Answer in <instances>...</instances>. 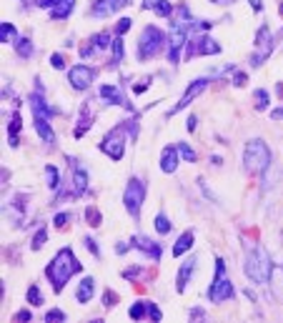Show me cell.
<instances>
[{
  "label": "cell",
  "instance_id": "cell-41",
  "mask_svg": "<svg viewBox=\"0 0 283 323\" xmlns=\"http://www.w3.org/2000/svg\"><path fill=\"white\" fill-rule=\"evenodd\" d=\"M213 3H233V0H213Z\"/></svg>",
  "mask_w": 283,
  "mask_h": 323
},
{
  "label": "cell",
  "instance_id": "cell-38",
  "mask_svg": "<svg viewBox=\"0 0 283 323\" xmlns=\"http://www.w3.org/2000/svg\"><path fill=\"white\" fill-rule=\"evenodd\" d=\"M246 80H248V78H246L243 73H236V85H243Z\"/></svg>",
  "mask_w": 283,
  "mask_h": 323
},
{
  "label": "cell",
  "instance_id": "cell-17",
  "mask_svg": "<svg viewBox=\"0 0 283 323\" xmlns=\"http://www.w3.org/2000/svg\"><path fill=\"white\" fill-rule=\"evenodd\" d=\"M78 301L80 303H88L90 298H93V278H83L80 281V286H78Z\"/></svg>",
  "mask_w": 283,
  "mask_h": 323
},
{
  "label": "cell",
  "instance_id": "cell-27",
  "mask_svg": "<svg viewBox=\"0 0 283 323\" xmlns=\"http://www.w3.org/2000/svg\"><path fill=\"white\" fill-rule=\"evenodd\" d=\"M150 306H153V303H136V306L131 308V318H141V316H145V311H150Z\"/></svg>",
  "mask_w": 283,
  "mask_h": 323
},
{
  "label": "cell",
  "instance_id": "cell-32",
  "mask_svg": "<svg viewBox=\"0 0 283 323\" xmlns=\"http://www.w3.org/2000/svg\"><path fill=\"white\" fill-rule=\"evenodd\" d=\"M18 130H20V116L15 113L13 121H10V143H13V145H15V133H18Z\"/></svg>",
  "mask_w": 283,
  "mask_h": 323
},
{
  "label": "cell",
  "instance_id": "cell-37",
  "mask_svg": "<svg viewBox=\"0 0 283 323\" xmlns=\"http://www.w3.org/2000/svg\"><path fill=\"white\" fill-rule=\"evenodd\" d=\"M50 61H53V68H63V65H66V63H63V56H61V53H55Z\"/></svg>",
  "mask_w": 283,
  "mask_h": 323
},
{
  "label": "cell",
  "instance_id": "cell-9",
  "mask_svg": "<svg viewBox=\"0 0 283 323\" xmlns=\"http://www.w3.org/2000/svg\"><path fill=\"white\" fill-rule=\"evenodd\" d=\"M206 85H208V80H206V78H201V80H193V83L188 85V90H186V93L181 95V100H178V103H176V105L171 108V113H168V118H171V116H176L178 111H183L186 105H191V100H193L196 95H201V93L206 90Z\"/></svg>",
  "mask_w": 283,
  "mask_h": 323
},
{
  "label": "cell",
  "instance_id": "cell-22",
  "mask_svg": "<svg viewBox=\"0 0 283 323\" xmlns=\"http://www.w3.org/2000/svg\"><path fill=\"white\" fill-rule=\"evenodd\" d=\"M0 40H3V43L15 40V28H13L10 23H3V25H0Z\"/></svg>",
  "mask_w": 283,
  "mask_h": 323
},
{
  "label": "cell",
  "instance_id": "cell-20",
  "mask_svg": "<svg viewBox=\"0 0 283 323\" xmlns=\"http://www.w3.org/2000/svg\"><path fill=\"white\" fill-rule=\"evenodd\" d=\"M193 268H196V260H186V265L178 271V291H186V283H188Z\"/></svg>",
  "mask_w": 283,
  "mask_h": 323
},
{
  "label": "cell",
  "instance_id": "cell-33",
  "mask_svg": "<svg viewBox=\"0 0 283 323\" xmlns=\"http://www.w3.org/2000/svg\"><path fill=\"white\" fill-rule=\"evenodd\" d=\"M131 18H123V20H118V35H123V33H128L131 30Z\"/></svg>",
  "mask_w": 283,
  "mask_h": 323
},
{
  "label": "cell",
  "instance_id": "cell-7",
  "mask_svg": "<svg viewBox=\"0 0 283 323\" xmlns=\"http://www.w3.org/2000/svg\"><path fill=\"white\" fill-rule=\"evenodd\" d=\"M113 160H121L123 153H126V138H123V126L113 128L105 138H103V145H100Z\"/></svg>",
  "mask_w": 283,
  "mask_h": 323
},
{
  "label": "cell",
  "instance_id": "cell-21",
  "mask_svg": "<svg viewBox=\"0 0 283 323\" xmlns=\"http://www.w3.org/2000/svg\"><path fill=\"white\" fill-rule=\"evenodd\" d=\"M75 193H83L85 191V186H88V176H85V171L80 168V166H75Z\"/></svg>",
  "mask_w": 283,
  "mask_h": 323
},
{
  "label": "cell",
  "instance_id": "cell-29",
  "mask_svg": "<svg viewBox=\"0 0 283 323\" xmlns=\"http://www.w3.org/2000/svg\"><path fill=\"white\" fill-rule=\"evenodd\" d=\"M155 231H158V233H168V231H171V221H168L165 216H158V218H155Z\"/></svg>",
  "mask_w": 283,
  "mask_h": 323
},
{
  "label": "cell",
  "instance_id": "cell-1",
  "mask_svg": "<svg viewBox=\"0 0 283 323\" xmlns=\"http://www.w3.org/2000/svg\"><path fill=\"white\" fill-rule=\"evenodd\" d=\"M78 271H80V263L75 260L71 248H63V251L53 258V263L45 268V273H48V278H50V283H53L55 291H61V288L68 283V278H71L73 273H78Z\"/></svg>",
  "mask_w": 283,
  "mask_h": 323
},
{
  "label": "cell",
  "instance_id": "cell-39",
  "mask_svg": "<svg viewBox=\"0 0 283 323\" xmlns=\"http://www.w3.org/2000/svg\"><path fill=\"white\" fill-rule=\"evenodd\" d=\"M15 318H18V321H30V313H28V311H20Z\"/></svg>",
  "mask_w": 283,
  "mask_h": 323
},
{
  "label": "cell",
  "instance_id": "cell-3",
  "mask_svg": "<svg viewBox=\"0 0 283 323\" xmlns=\"http://www.w3.org/2000/svg\"><path fill=\"white\" fill-rule=\"evenodd\" d=\"M268 160H271V153H268V145L263 140H251L243 150V163L251 173H258L263 168H268Z\"/></svg>",
  "mask_w": 283,
  "mask_h": 323
},
{
  "label": "cell",
  "instance_id": "cell-26",
  "mask_svg": "<svg viewBox=\"0 0 283 323\" xmlns=\"http://www.w3.org/2000/svg\"><path fill=\"white\" fill-rule=\"evenodd\" d=\"M178 153H181L188 163H193V160H196V153H193V148H191L188 143H181V145H178Z\"/></svg>",
  "mask_w": 283,
  "mask_h": 323
},
{
  "label": "cell",
  "instance_id": "cell-30",
  "mask_svg": "<svg viewBox=\"0 0 283 323\" xmlns=\"http://www.w3.org/2000/svg\"><path fill=\"white\" fill-rule=\"evenodd\" d=\"M48 241V233H45V228H40L38 233H35V238H33V251H38V248H43V243Z\"/></svg>",
  "mask_w": 283,
  "mask_h": 323
},
{
  "label": "cell",
  "instance_id": "cell-24",
  "mask_svg": "<svg viewBox=\"0 0 283 323\" xmlns=\"http://www.w3.org/2000/svg\"><path fill=\"white\" fill-rule=\"evenodd\" d=\"M45 176H48V188H58V171L55 166H45Z\"/></svg>",
  "mask_w": 283,
  "mask_h": 323
},
{
  "label": "cell",
  "instance_id": "cell-6",
  "mask_svg": "<svg viewBox=\"0 0 283 323\" xmlns=\"http://www.w3.org/2000/svg\"><path fill=\"white\" fill-rule=\"evenodd\" d=\"M191 30V23H176L173 25V30H171V35H168V58H171V63H178V58H181V48L186 45V33Z\"/></svg>",
  "mask_w": 283,
  "mask_h": 323
},
{
  "label": "cell",
  "instance_id": "cell-8",
  "mask_svg": "<svg viewBox=\"0 0 283 323\" xmlns=\"http://www.w3.org/2000/svg\"><path fill=\"white\" fill-rule=\"evenodd\" d=\"M123 200H126V210H128L131 216H138L141 203L145 200V186H143L138 178H133V181L126 186V195H123Z\"/></svg>",
  "mask_w": 283,
  "mask_h": 323
},
{
  "label": "cell",
  "instance_id": "cell-42",
  "mask_svg": "<svg viewBox=\"0 0 283 323\" xmlns=\"http://www.w3.org/2000/svg\"><path fill=\"white\" fill-rule=\"evenodd\" d=\"M281 13H283V5H281Z\"/></svg>",
  "mask_w": 283,
  "mask_h": 323
},
{
  "label": "cell",
  "instance_id": "cell-19",
  "mask_svg": "<svg viewBox=\"0 0 283 323\" xmlns=\"http://www.w3.org/2000/svg\"><path fill=\"white\" fill-rule=\"evenodd\" d=\"M191 246H193V233H191V231H186V233L178 238V243L173 246V256H183Z\"/></svg>",
  "mask_w": 283,
  "mask_h": 323
},
{
  "label": "cell",
  "instance_id": "cell-25",
  "mask_svg": "<svg viewBox=\"0 0 283 323\" xmlns=\"http://www.w3.org/2000/svg\"><path fill=\"white\" fill-rule=\"evenodd\" d=\"M121 58H123V38L118 35L113 40V63H121Z\"/></svg>",
  "mask_w": 283,
  "mask_h": 323
},
{
  "label": "cell",
  "instance_id": "cell-14",
  "mask_svg": "<svg viewBox=\"0 0 283 323\" xmlns=\"http://www.w3.org/2000/svg\"><path fill=\"white\" fill-rule=\"evenodd\" d=\"M176 166H178V150L176 148H163V153H160V168H163V173H173Z\"/></svg>",
  "mask_w": 283,
  "mask_h": 323
},
{
  "label": "cell",
  "instance_id": "cell-5",
  "mask_svg": "<svg viewBox=\"0 0 283 323\" xmlns=\"http://www.w3.org/2000/svg\"><path fill=\"white\" fill-rule=\"evenodd\" d=\"M163 43H168V38L155 28V25H148L145 30H143L141 35V45H138V58H153L160 48H163Z\"/></svg>",
  "mask_w": 283,
  "mask_h": 323
},
{
  "label": "cell",
  "instance_id": "cell-18",
  "mask_svg": "<svg viewBox=\"0 0 283 323\" xmlns=\"http://www.w3.org/2000/svg\"><path fill=\"white\" fill-rule=\"evenodd\" d=\"M143 8H145V10H153L155 15H171V10H173L165 0H145Z\"/></svg>",
  "mask_w": 283,
  "mask_h": 323
},
{
  "label": "cell",
  "instance_id": "cell-15",
  "mask_svg": "<svg viewBox=\"0 0 283 323\" xmlns=\"http://www.w3.org/2000/svg\"><path fill=\"white\" fill-rule=\"evenodd\" d=\"M73 5H75V0H58L55 8L50 10V13H53V20H63V18H68L71 10H73Z\"/></svg>",
  "mask_w": 283,
  "mask_h": 323
},
{
  "label": "cell",
  "instance_id": "cell-11",
  "mask_svg": "<svg viewBox=\"0 0 283 323\" xmlns=\"http://www.w3.org/2000/svg\"><path fill=\"white\" fill-rule=\"evenodd\" d=\"M126 5H128V0H98L90 13H93L95 18H108V15L118 13V10L126 8Z\"/></svg>",
  "mask_w": 283,
  "mask_h": 323
},
{
  "label": "cell",
  "instance_id": "cell-12",
  "mask_svg": "<svg viewBox=\"0 0 283 323\" xmlns=\"http://www.w3.org/2000/svg\"><path fill=\"white\" fill-rule=\"evenodd\" d=\"M196 53H206V56H215V53H220V45L211 40V38H206V35H198L193 43H191V50H188V56H196Z\"/></svg>",
  "mask_w": 283,
  "mask_h": 323
},
{
  "label": "cell",
  "instance_id": "cell-34",
  "mask_svg": "<svg viewBox=\"0 0 283 323\" xmlns=\"http://www.w3.org/2000/svg\"><path fill=\"white\" fill-rule=\"evenodd\" d=\"M45 318H48V321H66V313H63V311H50Z\"/></svg>",
  "mask_w": 283,
  "mask_h": 323
},
{
  "label": "cell",
  "instance_id": "cell-23",
  "mask_svg": "<svg viewBox=\"0 0 283 323\" xmlns=\"http://www.w3.org/2000/svg\"><path fill=\"white\" fill-rule=\"evenodd\" d=\"M15 45H18V56H23V58H30V56H33V45H30L28 38H25V40H18Z\"/></svg>",
  "mask_w": 283,
  "mask_h": 323
},
{
  "label": "cell",
  "instance_id": "cell-35",
  "mask_svg": "<svg viewBox=\"0 0 283 323\" xmlns=\"http://www.w3.org/2000/svg\"><path fill=\"white\" fill-rule=\"evenodd\" d=\"M85 246L90 248V253H93V256H100V251H98V246H95V241H93V238H85Z\"/></svg>",
  "mask_w": 283,
  "mask_h": 323
},
{
  "label": "cell",
  "instance_id": "cell-10",
  "mask_svg": "<svg viewBox=\"0 0 283 323\" xmlns=\"http://www.w3.org/2000/svg\"><path fill=\"white\" fill-rule=\"evenodd\" d=\"M93 78H95V73L88 65H73L71 73H68V80H71V85L75 90H85L93 83Z\"/></svg>",
  "mask_w": 283,
  "mask_h": 323
},
{
  "label": "cell",
  "instance_id": "cell-31",
  "mask_svg": "<svg viewBox=\"0 0 283 323\" xmlns=\"http://www.w3.org/2000/svg\"><path fill=\"white\" fill-rule=\"evenodd\" d=\"M28 301H30L33 306H40V303H43V298H40V291H38V286H30V288H28Z\"/></svg>",
  "mask_w": 283,
  "mask_h": 323
},
{
  "label": "cell",
  "instance_id": "cell-36",
  "mask_svg": "<svg viewBox=\"0 0 283 323\" xmlns=\"http://www.w3.org/2000/svg\"><path fill=\"white\" fill-rule=\"evenodd\" d=\"M68 221H71V216H68V213H58V216H55V223H58V226H66Z\"/></svg>",
  "mask_w": 283,
  "mask_h": 323
},
{
  "label": "cell",
  "instance_id": "cell-4",
  "mask_svg": "<svg viewBox=\"0 0 283 323\" xmlns=\"http://www.w3.org/2000/svg\"><path fill=\"white\" fill-rule=\"evenodd\" d=\"M231 296H233V286H231V281L225 276V263L218 258L215 260V281H213L211 291H208V298H211L213 303H223Z\"/></svg>",
  "mask_w": 283,
  "mask_h": 323
},
{
  "label": "cell",
  "instance_id": "cell-28",
  "mask_svg": "<svg viewBox=\"0 0 283 323\" xmlns=\"http://www.w3.org/2000/svg\"><path fill=\"white\" fill-rule=\"evenodd\" d=\"M256 100H258V103H256V108H258V111H263V108H268V100H271V98H268V93H266V90H256Z\"/></svg>",
  "mask_w": 283,
  "mask_h": 323
},
{
  "label": "cell",
  "instance_id": "cell-2",
  "mask_svg": "<svg viewBox=\"0 0 283 323\" xmlns=\"http://www.w3.org/2000/svg\"><path fill=\"white\" fill-rule=\"evenodd\" d=\"M246 276L253 283H268L271 281V258L263 248H256L246 256V265H243Z\"/></svg>",
  "mask_w": 283,
  "mask_h": 323
},
{
  "label": "cell",
  "instance_id": "cell-13",
  "mask_svg": "<svg viewBox=\"0 0 283 323\" xmlns=\"http://www.w3.org/2000/svg\"><path fill=\"white\" fill-rule=\"evenodd\" d=\"M133 243H136V248H141L143 253H148L153 260H158L160 258V246L158 243H153L150 238H143V236H136L133 238Z\"/></svg>",
  "mask_w": 283,
  "mask_h": 323
},
{
  "label": "cell",
  "instance_id": "cell-40",
  "mask_svg": "<svg viewBox=\"0 0 283 323\" xmlns=\"http://www.w3.org/2000/svg\"><path fill=\"white\" fill-rule=\"evenodd\" d=\"M248 3H251L253 10H261V8H263V0H248Z\"/></svg>",
  "mask_w": 283,
  "mask_h": 323
},
{
  "label": "cell",
  "instance_id": "cell-16",
  "mask_svg": "<svg viewBox=\"0 0 283 323\" xmlns=\"http://www.w3.org/2000/svg\"><path fill=\"white\" fill-rule=\"evenodd\" d=\"M100 95L105 98V103H116V105H126V103H123V95H121V90H118L116 85H103V88H100Z\"/></svg>",
  "mask_w": 283,
  "mask_h": 323
}]
</instances>
